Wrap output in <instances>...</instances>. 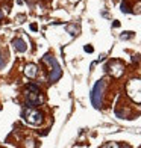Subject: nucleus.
I'll return each mask as SVG.
<instances>
[{
  "label": "nucleus",
  "instance_id": "nucleus-14",
  "mask_svg": "<svg viewBox=\"0 0 141 148\" xmlns=\"http://www.w3.org/2000/svg\"><path fill=\"white\" fill-rule=\"evenodd\" d=\"M2 17H3V12H2V11H0V20H2Z\"/></svg>",
  "mask_w": 141,
  "mask_h": 148
},
{
  "label": "nucleus",
  "instance_id": "nucleus-6",
  "mask_svg": "<svg viewBox=\"0 0 141 148\" xmlns=\"http://www.w3.org/2000/svg\"><path fill=\"white\" fill-rule=\"evenodd\" d=\"M108 71L112 74L114 77H120L123 74L124 68H123V65L120 64V62H112V64L108 65Z\"/></svg>",
  "mask_w": 141,
  "mask_h": 148
},
{
  "label": "nucleus",
  "instance_id": "nucleus-2",
  "mask_svg": "<svg viewBox=\"0 0 141 148\" xmlns=\"http://www.w3.org/2000/svg\"><path fill=\"white\" fill-rule=\"evenodd\" d=\"M26 104L28 106H37L39 103H43V95H41V91L37 85H29L28 86V91H26Z\"/></svg>",
  "mask_w": 141,
  "mask_h": 148
},
{
  "label": "nucleus",
  "instance_id": "nucleus-11",
  "mask_svg": "<svg viewBox=\"0 0 141 148\" xmlns=\"http://www.w3.org/2000/svg\"><path fill=\"white\" fill-rule=\"evenodd\" d=\"M3 66H5V59L2 58V55H0V70H2Z\"/></svg>",
  "mask_w": 141,
  "mask_h": 148
},
{
  "label": "nucleus",
  "instance_id": "nucleus-10",
  "mask_svg": "<svg viewBox=\"0 0 141 148\" xmlns=\"http://www.w3.org/2000/svg\"><path fill=\"white\" fill-rule=\"evenodd\" d=\"M122 11H123V12H129V8H127L126 3H122Z\"/></svg>",
  "mask_w": 141,
  "mask_h": 148
},
{
  "label": "nucleus",
  "instance_id": "nucleus-7",
  "mask_svg": "<svg viewBox=\"0 0 141 148\" xmlns=\"http://www.w3.org/2000/svg\"><path fill=\"white\" fill-rule=\"evenodd\" d=\"M37 74H38V68H37V65H35V64H29V65H26V66H24V76H26V77L35 79V77H37Z\"/></svg>",
  "mask_w": 141,
  "mask_h": 148
},
{
  "label": "nucleus",
  "instance_id": "nucleus-1",
  "mask_svg": "<svg viewBox=\"0 0 141 148\" xmlns=\"http://www.w3.org/2000/svg\"><path fill=\"white\" fill-rule=\"evenodd\" d=\"M43 62L49 65V68H50L49 79H50V82H52V83H55L56 80L61 77V74H62L61 66H59V62H58V60L53 58L52 55H46V56L43 58Z\"/></svg>",
  "mask_w": 141,
  "mask_h": 148
},
{
  "label": "nucleus",
  "instance_id": "nucleus-13",
  "mask_svg": "<svg viewBox=\"0 0 141 148\" xmlns=\"http://www.w3.org/2000/svg\"><path fill=\"white\" fill-rule=\"evenodd\" d=\"M85 51H88V53H91V51H93V47H90V45H86V47H85Z\"/></svg>",
  "mask_w": 141,
  "mask_h": 148
},
{
  "label": "nucleus",
  "instance_id": "nucleus-3",
  "mask_svg": "<svg viewBox=\"0 0 141 148\" xmlns=\"http://www.w3.org/2000/svg\"><path fill=\"white\" fill-rule=\"evenodd\" d=\"M23 118L26 119V123H29L32 125H39V124H43V121H44L43 113L32 106H28L23 110Z\"/></svg>",
  "mask_w": 141,
  "mask_h": 148
},
{
  "label": "nucleus",
  "instance_id": "nucleus-12",
  "mask_svg": "<svg viewBox=\"0 0 141 148\" xmlns=\"http://www.w3.org/2000/svg\"><path fill=\"white\" fill-rule=\"evenodd\" d=\"M30 30H32V32H37V30H38V26H37V24H30Z\"/></svg>",
  "mask_w": 141,
  "mask_h": 148
},
{
  "label": "nucleus",
  "instance_id": "nucleus-8",
  "mask_svg": "<svg viewBox=\"0 0 141 148\" xmlns=\"http://www.w3.org/2000/svg\"><path fill=\"white\" fill-rule=\"evenodd\" d=\"M12 45H14V49L17 51H20V53H23V51L28 50V45H26V42L23 41L21 38H15L14 41H12Z\"/></svg>",
  "mask_w": 141,
  "mask_h": 148
},
{
  "label": "nucleus",
  "instance_id": "nucleus-4",
  "mask_svg": "<svg viewBox=\"0 0 141 148\" xmlns=\"http://www.w3.org/2000/svg\"><path fill=\"white\" fill-rule=\"evenodd\" d=\"M126 91H127V95L135 103H141V80L140 79L131 80L126 86Z\"/></svg>",
  "mask_w": 141,
  "mask_h": 148
},
{
  "label": "nucleus",
  "instance_id": "nucleus-5",
  "mask_svg": "<svg viewBox=\"0 0 141 148\" xmlns=\"http://www.w3.org/2000/svg\"><path fill=\"white\" fill-rule=\"evenodd\" d=\"M103 88H105V82L100 80V82L96 83V86L93 88V94H91V101L94 104V107H100L102 104V92H103Z\"/></svg>",
  "mask_w": 141,
  "mask_h": 148
},
{
  "label": "nucleus",
  "instance_id": "nucleus-9",
  "mask_svg": "<svg viewBox=\"0 0 141 148\" xmlns=\"http://www.w3.org/2000/svg\"><path fill=\"white\" fill-rule=\"evenodd\" d=\"M132 36H133L132 32H124L123 35H122V39H129V38H132Z\"/></svg>",
  "mask_w": 141,
  "mask_h": 148
}]
</instances>
